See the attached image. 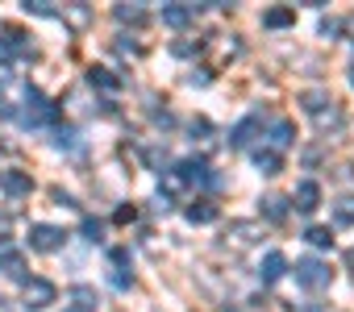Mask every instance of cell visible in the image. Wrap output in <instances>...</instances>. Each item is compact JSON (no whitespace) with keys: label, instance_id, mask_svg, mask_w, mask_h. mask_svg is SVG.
I'll use <instances>...</instances> for the list:
<instances>
[{"label":"cell","instance_id":"6da1fadb","mask_svg":"<svg viewBox=\"0 0 354 312\" xmlns=\"http://www.w3.org/2000/svg\"><path fill=\"white\" fill-rule=\"evenodd\" d=\"M192 184H221V179H217V175H209V167H205L201 159L175 163L171 171H162V192H167V196H180V192H188Z\"/></svg>","mask_w":354,"mask_h":312},{"label":"cell","instance_id":"7a4b0ae2","mask_svg":"<svg viewBox=\"0 0 354 312\" xmlns=\"http://www.w3.org/2000/svg\"><path fill=\"white\" fill-rule=\"evenodd\" d=\"M292 271H296V283H300V287H308V291H321V287H329V283H333V271H329L321 258H300Z\"/></svg>","mask_w":354,"mask_h":312},{"label":"cell","instance_id":"3957f363","mask_svg":"<svg viewBox=\"0 0 354 312\" xmlns=\"http://www.w3.org/2000/svg\"><path fill=\"white\" fill-rule=\"evenodd\" d=\"M55 117H59V108H55L42 92H30V96H26V108H21V121H26V125H50Z\"/></svg>","mask_w":354,"mask_h":312},{"label":"cell","instance_id":"277c9868","mask_svg":"<svg viewBox=\"0 0 354 312\" xmlns=\"http://www.w3.org/2000/svg\"><path fill=\"white\" fill-rule=\"evenodd\" d=\"M63 242H67L63 229H55V225H30V250L55 254V250H63Z\"/></svg>","mask_w":354,"mask_h":312},{"label":"cell","instance_id":"5b68a950","mask_svg":"<svg viewBox=\"0 0 354 312\" xmlns=\"http://www.w3.org/2000/svg\"><path fill=\"white\" fill-rule=\"evenodd\" d=\"M55 300H59V287H55L50 279H26V304H30L34 312L50 308Z\"/></svg>","mask_w":354,"mask_h":312},{"label":"cell","instance_id":"8992f818","mask_svg":"<svg viewBox=\"0 0 354 312\" xmlns=\"http://www.w3.org/2000/svg\"><path fill=\"white\" fill-rule=\"evenodd\" d=\"M0 275H9V279L26 283V279H30V262H26V254H17V250H0Z\"/></svg>","mask_w":354,"mask_h":312},{"label":"cell","instance_id":"52a82bcc","mask_svg":"<svg viewBox=\"0 0 354 312\" xmlns=\"http://www.w3.org/2000/svg\"><path fill=\"white\" fill-rule=\"evenodd\" d=\"M196 21V5H162V26L171 30H188Z\"/></svg>","mask_w":354,"mask_h":312},{"label":"cell","instance_id":"ba28073f","mask_svg":"<svg viewBox=\"0 0 354 312\" xmlns=\"http://www.w3.org/2000/svg\"><path fill=\"white\" fill-rule=\"evenodd\" d=\"M283 275H288V258H283L279 250H267L263 262H259V279H263V283H275V279H283Z\"/></svg>","mask_w":354,"mask_h":312},{"label":"cell","instance_id":"9c48e42d","mask_svg":"<svg viewBox=\"0 0 354 312\" xmlns=\"http://www.w3.org/2000/svg\"><path fill=\"white\" fill-rule=\"evenodd\" d=\"M0 188H5L9 196H30L34 192V179L26 171H0Z\"/></svg>","mask_w":354,"mask_h":312},{"label":"cell","instance_id":"30bf717a","mask_svg":"<svg viewBox=\"0 0 354 312\" xmlns=\"http://www.w3.org/2000/svg\"><path fill=\"white\" fill-rule=\"evenodd\" d=\"M317 204H321V188H317L313 179H304V184L296 188V208H300V213H313Z\"/></svg>","mask_w":354,"mask_h":312},{"label":"cell","instance_id":"8fae6325","mask_svg":"<svg viewBox=\"0 0 354 312\" xmlns=\"http://www.w3.org/2000/svg\"><path fill=\"white\" fill-rule=\"evenodd\" d=\"M184 217H188L192 225H213V221H217V204L196 200V204H188V208H184Z\"/></svg>","mask_w":354,"mask_h":312},{"label":"cell","instance_id":"7c38bea8","mask_svg":"<svg viewBox=\"0 0 354 312\" xmlns=\"http://www.w3.org/2000/svg\"><path fill=\"white\" fill-rule=\"evenodd\" d=\"M254 167H259L263 175H279V171H283V159H279L275 150H254Z\"/></svg>","mask_w":354,"mask_h":312},{"label":"cell","instance_id":"4fadbf2b","mask_svg":"<svg viewBox=\"0 0 354 312\" xmlns=\"http://www.w3.org/2000/svg\"><path fill=\"white\" fill-rule=\"evenodd\" d=\"M113 17H117L121 26H142V21H146V9H142V5H117Z\"/></svg>","mask_w":354,"mask_h":312},{"label":"cell","instance_id":"5bb4252c","mask_svg":"<svg viewBox=\"0 0 354 312\" xmlns=\"http://www.w3.org/2000/svg\"><path fill=\"white\" fill-rule=\"evenodd\" d=\"M296 21V9H267L263 13V26L267 30H283V26H292Z\"/></svg>","mask_w":354,"mask_h":312},{"label":"cell","instance_id":"9a60e30c","mask_svg":"<svg viewBox=\"0 0 354 312\" xmlns=\"http://www.w3.org/2000/svg\"><path fill=\"white\" fill-rule=\"evenodd\" d=\"M292 142H296L292 121H275V125H271V146H275V150H283V146H292Z\"/></svg>","mask_w":354,"mask_h":312},{"label":"cell","instance_id":"2e32d148","mask_svg":"<svg viewBox=\"0 0 354 312\" xmlns=\"http://www.w3.org/2000/svg\"><path fill=\"white\" fill-rule=\"evenodd\" d=\"M88 79H92V88H109V92H117V88H121V79H117L109 67H92V71H88Z\"/></svg>","mask_w":354,"mask_h":312},{"label":"cell","instance_id":"e0dca14e","mask_svg":"<svg viewBox=\"0 0 354 312\" xmlns=\"http://www.w3.org/2000/svg\"><path fill=\"white\" fill-rule=\"evenodd\" d=\"M333 221L337 225H354V196H337L333 200Z\"/></svg>","mask_w":354,"mask_h":312},{"label":"cell","instance_id":"ac0fdd59","mask_svg":"<svg viewBox=\"0 0 354 312\" xmlns=\"http://www.w3.org/2000/svg\"><path fill=\"white\" fill-rule=\"evenodd\" d=\"M254 129H259V117H246V121H238V125H234V133H230V142H234V146H246Z\"/></svg>","mask_w":354,"mask_h":312},{"label":"cell","instance_id":"d6986e66","mask_svg":"<svg viewBox=\"0 0 354 312\" xmlns=\"http://www.w3.org/2000/svg\"><path fill=\"white\" fill-rule=\"evenodd\" d=\"M263 217H267V221H283V217H288V200H283V196H267V200H263Z\"/></svg>","mask_w":354,"mask_h":312},{"label":"cell","instance_id":"ffe728a7","mask_svg":"<svg viewBox=\"0 0 354 312\" xmlns=\"http://www.w3.org/2000/svg\"><path fill=\"white\" fill-rule=\"evenodd\" d=\"M71 300H75L80 312H92V308H96V291H92V287H71Z\"/></svg>","mask_w":354,"mask_h":312},{"label":"cell","instance_id":"44dd1931","mask_svg":"<svg viewBox=\"0 0 354 312\" xmlns=\"http://www.w3.org/2000/svg\"><path fill=\"white\" fill-rule=\"evenodd\" d=\"M304 237H308V242H313V246H317V250H329V246H333V233H329V229H325V225H313V229H308V233H304Z\"/></svg>","mask_w":354,"mask_h":312},{"label":"cell","instance_id":"7402d4cb","mask_svg":"<svg viewBox=\"0 0 354 312\" xmlns=\"http://www.w3.org/2000/svg\"><path fill=\"white\" fill-rule=\"evenodd\" d=\"M100 233H104V225L88 217V221H84V237H88V242H100Z\"/></svg>","mask_w":354,"mask_h":312},{"label":"cell","instance_id":"603a6c76","mask_svg":"<svg viewBox=\"0 0 354 312\" xmlns=\"http://www.w3.org/2000/svg\"><path fill=\"white\" fill-rule=\"evenodd\" d=\"M75 142V133L71 129H59V137H55V146H71Z\"/></svg>","mask_w":354,"mask_h":312},{"label":"cell","instance_id":"cb8c5ba5","mask_svg":"<svg viewBox=\"0 0 354 312\" xmlns=\"http://www.w3.org/2000/svg\"><path fill=\"white\" fill-rule=\"evenodd\" d=\"M342 26H346V34H350V38H354V13H350V17H346V21H342Z\"/></svg>","mask_w":354,"mask_h":312},{"label":"cell","instance_id":"d4e9b609","mask_svg":"<svg viewBox=\"0 0 354 312\" xmlns=\"http://www.w3.org/2000/svg\"><path fill=\"white\" fill-rule=\"evenodd\" d=\"M346 262H350V266H354V250H350V254H346Z\"/></svg>","mask_w":354,"mask_h":312},{"label":"cell","instance_id":"484cf974","mask_svg":"<svg viewBox=\"0 0 354 312\" xmlns=\"http://www.w3.org/2000/svg\"><path fill=\"white\" fill-rule=\"evenodd\" d=\"M350 88H354V67H350Z\"/></svg>","mask_w":354,"mask_h":312},{"label":"cell","instance_id":"4316f807","mask_svg":"<svg viewBox=\"0 0 354 312\" xmlns=\"http://www.w3.org/2000/svg\"><path fill=\"white\" fill-rule=\"evenodd\" d=\"M67 312H80V308H67Z\"/></svg>","mask_w":354,"mask_h":312}]
</instances>
